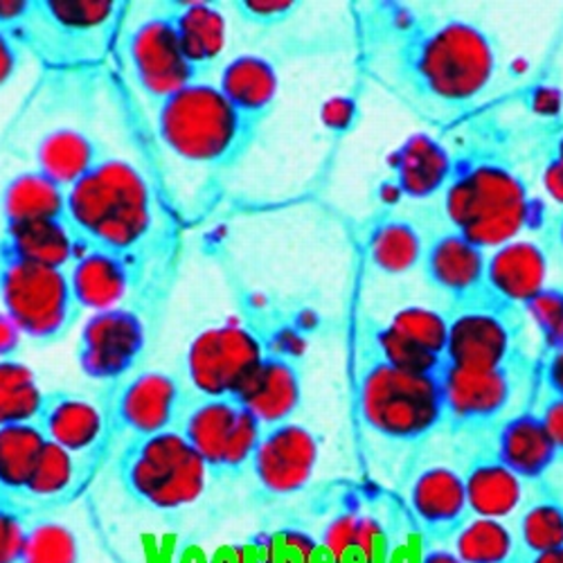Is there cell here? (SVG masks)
Returning a JSON list of instances; mask_svg holds the SVG:
<instances>
[{"instance_id":"f907efd6","label":"cell","mask_w":563,"mask_h":563,"mask_svg":"<svg viewBox=\"0 0 563 563\" xmlns=\"http://www.w3.org/2000/svg\"><path fill=\"white\" fill-rule=\"evenodd\" d=\"M541 183L548 197L563 208V165L548 152L541 169Z\"/></svg>"},{"instance_id":"f546056e","label":"cell","mask_w":563,"mask_h":563,"mask_svg":"<svg viewBox=\"0 0 563 563\" xmlns=\"http://www.w3.org/2000/svg\"><path fill=\"white\" fill-rule=\"evenodd\" d=\"M68 190L38 169L12 176L0 192L3 223H25L45 219H66Z\"/></svg>"},{"instance_id":"52a82bcc","label":"cell","mask_w":563,"mask_h":563,"mask_svg":"<svg viewBox=\"0 0 563 563\" xmlns=\"http://www.w3.org/2000/svg\"><path fill=\"white\" fill-rule=\"evenodd\" d=\"M358 412L363 427L395 446H417L444 429L442 386L382 361L369 347L361 354Z\"/></svg>"},{"instance_id":"ee69618b","label":"cell","mask_w":563,"mask_h":563,"mask_svg":"<svg viewBox=\"0 0 563 563\" xmlns=\"http://www.w3.org/2000/svg\"><path fill=\"white\" fill-rule=\"evenodd\" d=\"M25 534V521L12 509L0 507V563H16Z\"/></svg>"},{"instance_id":"ffe728a7","label":"cell","mask_w":563,"mask_h":563,"mask_svg":"<svg viewBox=\"0 0 563 563\" xmlns=\"http://www.w3.org/2000/svg\"><path fill=\"white\" fill-rule=\"evenodd\" d=\"M455 154L431 133H412L390 154L388 190L393 199L431 201L442 197L453 174Z\"/></svg>"},{"instance_id":"8d00e7d4","label":"cell","mask_w":563,"mask_h":563,"mask_svg":"<svg viewBox=\"0 0 563 563\" xmlns=\"http://www.w3.org/2000/svg\"><path fill=\"white\" fill-rule=\"evenodd\" d=\"M16 563H81V545L77 534L64 523H25Z\"/></svg>"},{"instance_id":"d4e9b609","label":"cell","mask_w":563,"mask_h":563,"mask_svg":"<svg viewBox=\"0 0 563 563\" xmlns=\"http://www.w3.org/2000/svg\"><path fill=\"white\" fill-rule=\"evenodd\" d=\"M464 487L472 516L505 521L526 503L528 485L500 462L494 446L483 449L466 462Z\"/></svg>"},{"instance_id":"277c9868","label":"cell","mask_w":563,"mask_h":563,"mask_svg":"<svg viewBox=\"0 0 563 563\" xmlns=\"http://www.w3.org/2000/svg\"><path fill=\"white\" fill-rule=\"evenodd\" d=\"M122 5L113 0H25L5 32L48 70H90L111 51Z\"/></svg>"},{"instance_id":"f5cc1de1","label":"cell","mask_w":563,"mask_h":563,"mask_svg":"<svg viewBox=\"0 0 563 563\" xmlns=\"http://www.w3.org/2000/svg\"><path fill=\"white\" fill-rule=\"evenodd\" d=\"M419 563H462V559L453 552V548L431 545L419 556Z\"/></svg>"},{"instance_id":"681fc988","label":"cell","mask_w":563,"mask_h":563,"mask_svg":"<svg viewBox=\"0 0 563 563\" xmlns=\"http://www.w3.org/2000/svg\"><path fill=\"white\" fill-rule=\"evenodd\" d=\"M541 417L548 427V433L554 442L559 460H563V399H550L541 408Z\"/></svg>"},{"instance_id":"ac0fdd59","label":"cell","mask_w":563,"mask_h":563,"mask_svg":"<svg viewBox=\"0 0 563 563\" xmlns=\"http://www.w3.org/2000/svg\"><path fill=\"white\" fill-rule=\"evenodd\" d=\"M305 395L302 361L291 345H266V354L255 369L253 379L238 397L260 421L262 427H275L291 421Z\"/></svg>"},{"instance_id":"7a4b0ae2","label":"cell","mask_w":563,"mask_h":563,"mask_svg":"<svg viewBox=\"0 0 563 563\" xmlns=\"http://www.w3.org/2000/svg\"><path fill=\"white\" fill-rule=\"evenodd\" d=\"M66 223L81 246L124 260L137 287L158 230L156 195L133 163L107 156L66 197Z\"/></svg>"},{"instance_id":"4316f807","label":"cell","mask_w":563,"mask_h":563,"mask_svg":"<svg viewBox=\"0 0 563 563\" xmlns=\"http://www.w3.org/2000/svg\"><path fill=\"white\" fill-rule=\"evenodd\" d=\"M163 10L172 21L185 59L201 79H208L225 53L228 23L221 8L199 0V3H165Z\"/></svg>"},{"instance_id":"f35d334b","label":"cell","mask_w":563,"mask_h":563,"mask_svg":"<svg viewBox=\"0 0 563 563\" xmlns=\"http://www.w3.org/2000/svg\"><path fill=\"white\" fill-rule=\"evenodd\" d=\"M390 324L410 343L444 358L446 341H449V316L429 307L415 305V307L399 309L393 316Z\"/></svg>"},{"instance_id":"f1b7e54d","label":"cell","mask_w":563,"mask_h":563,"mask_svg":"<svg viewBox=\"0 0 563 563\" xmlns=\"http://www.w3.org/2000/svg\"><path fill=\"white\" fill-rule=\"evenodd\" d=\"M0 244L27 262L62 271H68L81 251V244L66 219L3 223Z\"/></svg>"},{"instance_id":"60d3db41","label":"cell","mask_w":563,"mask_h":563,"mask_svg":"<svg viewBox=\"0 0 563 563\" xmlns=\"http://www.w3.org/2000/svg\"><path fill=\"white\" fill-rule=\"evenodd\" d=\"M264 563H316L320 541L302 528L279 526L260 537Z\"/></svg>"},{"instance_id":"30bf717a","label":"cell","mask_w":563,"mask_h":563,"mask_svg":"<svg viewBox=\"0 0 563 563\" xmlns=\"http://www.w3.org/2000/svg\"><path fill=\"white\" fill-rule=\"evenodd\" d=\"M266 354V343L251 324L225 322L199 332L185 352L192 395L240 397Z\"/></svg>"},{"instance_id":"836d02e7","label":"cell","mask_w":563,"mask_h":563,"mask_svg":"<svg viewBox=\"0 0 563 563\" xmlns=\"http://www.w3.org/2000/svg\"><path fill=\"white\" fill-rule=\"evenodd\" d=\"M451 541L462 563H516L519 559L516 534L498 519L468 516Z\"/></svg>"},{"instance_id":"83f0119b","label":"cell","mask_w":563,"mask_h":563,"mask_svg":"<svg viewBox=\"0 0 563 563\" xmlns=\"http://www.w3.org/2000/svg\"><path fill=\"white\" fill-rule=\"evenodd\" d=\"M109 154L90 133L73 126H59L38 137L34 147V169L70 190L86 178Z\"/></svg>"},{"instance_id":"2e32d148","label":"cell","mask_w":563,"mask_h":563,"mask_svg":"<svg viewBox=\"0 0 563 563\" xmlns=\"http://www.w3.org/2000/svg\"><path fill=\"white\" fill-rule=\"evenodd\" d=\"M421 271L429 285L449 298L451 307L489 298L487 251L453 228H444L427 240Z\"/></svg>"},{"instance_id":"9c48e42d","label":"cell","mask_w":563,"mask_h":563,"mask_svg":"<svg viewBox=\"0 0 563 563\" xmlns=\"http://www.w3.org/2000/svg\"><path fill=\"white\" fill-rule=\"evenodd\" d=\"M178 431L203 457L212 481H234L249 474L264 427L238 397L192 395Z\"/></svg>"},{"instance_id":"603a6c76","label":"cell","mask_w":563,"mask_h":563,"mask_svg":"<svg viewBox=\"0 0 563 563\" xmlns=\"http://www.w3.org/2000/svg\"><path fill=\"white\" fill-rule=\"evenodd\" d=\"M36 427L51 444L79 457L100 444L107 419L96 401L79 393L45 390Z\"/></svg>"},{"instance_id":"44dd1931","label":"cell","mask_w":563,"mask_h":563,"mask_svg":"<svg viewBox=\"0 0 563 563\" xmlns=\"http://www.w3.org/2000/svg\"><path fill=\"white\" fill-rule=\"evenodd\" d=\"M548 251L537 240H511L487 251V291L507 309L526 307L548 287Z\"/></svg>"},{"instance_id":"e0dca14e","label":"cell","mask_w":563,"mask_h":563,"mask_svg":"<svg viewBox=\"0 0 563 563\" xmlns=\"http://www.w3.org/2000/svg\"><path fill=\"white\" fill-rule=\"evenodd\" d=\"M190 393L169 372L145 369L135 372L122 384L115 399V419L129 438H147L169 429H178V421L190 404Z\"/></svg>"},{"instance_id":"f6af8a7d","label":"cell","mask_w":563,"mask_h":563,"mask_svg":"<svg viewBox=\"0 0 563 563\" xmlns=\"http://www.w3.org/2000/svg\"><path fill=\"white\" fill-rule=\"evenodd\" d=\"M23 45L5 30H0V88L12 84L25 62Z\"/></svg>"},{"instance_id":"d590c367","label":"cell","mask_w":563,"mask_h":563,"mask_svg":"<svg viewBox=\"0 0 563 563\" xmlns=\"http://www.w3.org/2000/svg\"><path fill=\"white\" fill-rule=\"evenodd\" d=\"M367 347L386 361L390 367L415 374V377H435L440 379L446 367L442 356H435L419 345L404 339L390 322H369L367 324Z\"/></svg>"},{"instance_id":"9f6ffc18","label":"cell","mask_w":563,"mask_h":563,"mask_svg":"<svg viewBox=\"0 0 563 563\" xmlns=\"http://www.w3.org/2000/svg\"><path fill=\"white\" fill-rule=\"evenodd\" d=\"M559 244H561V249H563V214H561V219H559Z\"/></svg>"},{"instance_id":"9a60e30c","label":"cell","mask_w":563,"mask_h":563,"mask_svg":"<svg viewBox=\"0 0 563 563\" xmlns=\"http://www.w3.org/2000/svg\"><path fill=\"white\" fill-rule=\"evenodd\" d=\"M126 59L135 84L154 109L185 86L203 81L185 59L172 21L163 8L129 32Z\"/></svg>"},{"instance_id":"3957f363","label":"cell","mask_w":563,"mask_h":563,"mask_svg":"<svg viewBox=\"0 0 563 563\" xmlns=\"http://www.w3.org/2000/svg\"><path fill=\"white\" fill-rule=\"evenodd\" d=\"M442 208L449 228L485 251L519 240L543 212L521 167L494 145L455 154Z\"/></svg>"},{"instance_id":"cb8c5ba5","label":"cell","mask_w":563,"mask_h":563,"mask_svg":"<svg viewBox=\"0 0 563 563\" xmlns=\"http://www.w3.org/2000/svg\"><path fill=\"white\" fill-rule=\"evenodd\" d=\"M66 273L81 313H98L122 307L129 294L137 289V277L133 268L124 260L98 249L81 246L79 255Z\"/></svg>"},{"instance_id":"d6986e66","label":"cell","mask_w":563,"mask_h":563,"mask_svg":"<svg viewBox=\"0 0 563 563\" xmlns=\"http://www.w3.org/2000/svg\"><path fill=\"white\" fill-rule=\"evenodd\" d=\"M408 505L431 543L451 541L472 516L464 478L446 464H433L417 474L408 489Z\"/></svg>"},{"instance_id":"484cf974","label":"cell","mask_w":563,"mask_h":563,"mask_svg":"<svg viewBox=\"0 0 563 563\" xmlns=\"http://www.w3.org/2000/svg\"><path fill=\"white\" fill-rule=\"evenodd\" d=\"M223 98L255 131L268 120L279 92V75L262 55H240L223 64L217 81Z\"/></svg>"},{"instance_id":"816d5d0a","label":"cell","mask_w":563,"mask_h":563,"mask_svg":"<svg viewBox=\"0 0 563 563\" xmlns=\"http://www.w3.org/2000/svg\"><path fill=\"white\" fill-rule=\"evenodd\" d=\"M543 386L550 399H563V350L548 354L543 367Z\"/></svg>"},{"instance_id":"74e56055","label":"cell","mask_w":563,"mask_h":563,"mask_svg":"<svg viewBox=\"0 0 563 563\" xmlns=\"http://www.w3.org/2000/svg\"><path fill=\"white\" fill-rule=\"evenodd\" d=\"M75 481H77L75 455L48 442L38 455L25 496L38 503H55L70 494V489L75 487Z\"/></svg>"},{"instance_id":"6da1fadb","label":"cell","mask_w":563,"mask_h":563,"mask_svg":"<svg viewBox=\"0 0 563 563\" xmlns=\"http://www.w3.org/2000/svg\"><path fill=\"white\" fill-rule=\"evenodd\" d=\"M367 34L379 70L401 96L429 111L476 107L496 81V38L478 23L397 3L369 10Z\"/></svg>"},{"instance_id":"4fadbf2b","label":"cell","mask_w":563,"mask_h":563,"mask_svg":"<svg viewBox=\"0 0 563 563\" xmlns=\"http://www.w3.org/2000/svg\"><path fill=\"white\" fill-rule=\"evenodd\" d=\"M521 377L523 367L464 369L446 365L440 377L444 429L464 438L496 431L519 390Z\"/></svg>"},{"instance_id":"7bdbcfd3","label":"cell","mask_w":563,"mask_h":563,"mask_svg":"<svg viewBox=\"0 0 563 563\" xmlns=\"http://www.w3.org/2000/svg\"><path fill=\"white\" fill-rule=\"evenodd\" d=\"M300 8L302 3L298 0H238L232 3L234 14L255 27H277L294 19Z\"/></svg>"},{"instance_id":"c3c4849f","label":"cell","mask_w":563,"mask_h":563,"mask_svg":"<svg viewBox=\"0 0 563 563\" xmlns=\"http://www.w3.org/2000/svg\"><path fill=\"white\" fill-rule=\"evenodd\" d=\"M23 332L16 327V322L0 309V361L16 358L23 345Z\"/></svg>"},{"instance_id":"7402d4cb","label":"cell","mask_w":563,"mask_h":563,"mask_svg":"<svg viewBox=\"0 0 563 563\" xmlns=\"http://www.w3.org/2000/svg\"><path fill=\"white\" fill-rule=\"evenodd\" d=\"M492 446L509 472L532 487L545 483L548 474L559 462L541 410L532 408L503 419Z\"/></svg>"},{"instance_id":"8992f818","label":"cell","mask_w":563,"mask_h":563,"mask_svg":"<svg viewBox=\"0 0 563 563\" xmlns=\"http://www.w3.org/2000/svg\"><path fill=\"white\" fill-rule=\"evenodd\" d=\"M113 472L133 505L165 516L197 505L212 481L208 464L178 429L129 438Z\"/></svg>"},{"instance_id":"db71d44e","label":"cell","mask_w":563,"mask_h":563,"mask_svg":"<svg viewBox=\"0 0 563 563\" xmlns=\"http://www.w3.org/2000/svg\"><path fill=\"white\" fill-rule=\"evenodd\" d=\"M516 563H563V548L539 552V554H519Z\"/></svg>"},{"instance_id":"5bb4252c","label":"cell","mask_w":563,"mask_h":563,"mask_svg":"<svg viewBox=\"0 0 563 563\" xmlns=\"http://www.w3.org/2000/svg\"><path fill=\"white\" fill-rule=\"evenodd\" d=\"M318 460V433L291 419L275 427H264L249 474L264 498L282 500L311 485Z\"/></svg>"},{"instance_id":"7dc6e473","label":"cell","mask_w":563,"mask_h":563,"mask_svg":"<svg viewBox=\"0 0 563 563\" xmlns=\"http://www.w3.org/2000/svg\"><path fill=\"white\" fill-rule=\"evenodd\" d=\"M208 563H264L260 537L249 539L244 543H225L217 552H212Z\"/></svg>"},{"instance_id":"5b68a950","label":"cell","mask_w":563,"mask_h":563,"mask_svg":"<svg viewBox=\"0 0 563 563\" xmlns=\"http://www.w3.org/2000/svg\"><path fill=\"white\" fill-rule=\"evenodd\" d=\"M156 133L178 161L228 169L249 154L260 131L230 107L217 84L203 79L156 107Z\"/></svg>"},{"instance_id":"ab89813d","label":"cell","mask_w":563,"mask_h":563,"mask_svg":"<svg viewBox=\"0 0 563 563\" xmlns=\"http://www.w3.org/2000/svg\"><path fill=\"white\" fill-rule=\"evenodd\" d=\"M320 548L330 563H365L363 561V509L356 503L345 505L324 526Z\"/></svg>"},{"instance_id":"1f68e13d","label":"cell","mask_w":563,"mask_h":563,"mask_svg":"<svg viewBox=\"0 0 563 563\" xmlns=\"http://www.w3.org/2000/svg\"><path fill=\"white\" fill-rule=\"evenodd\" d=\"M519 516V554H539L563 548V498L548 485H534Z\"/></svg>"},{"instance_id":"e575fe53","label":"cell","mask_w":563,"mask_h":563,"mask_svg":"<svg viewBox=\"0 0 563 563\" xmlns=\"http://www.w3.org/2000/svg\"><path fill=\"white\" fill-rule=\"evenodd\" d=\"M43 399L45 390L30 365L19 358L0 361V427L32 424Z\"/></svg>"},{"instance_id":"b9f144b4","label":"cell","mask_w":563,"mask_h":563,"mask_svg":"<svg viewBox=\"0 0 563 563\" xmlns=\"http://www.w3.org/2000/svg\"><path fill=\"white\" fill-rule=\"evenodd\" d=\"M537 332L541 336L543 350H563V287H545L528 307Z\"/></svg>"},{"instance_id":"11a10c76","label":"cell","mask_w":563,"mask_h":563,"mask_svg":"<svg viewBox=\"0 0 563 563\" xmlns=\"http://www.w3.org/2000/svg\"><path fill=\"white\" fill-rule=\"evenodd\" d=\"M548 152H550V154H552V156L563 165V133L554 140V143L550 145V150H548Z\"/></svg>"},{"instance_id":"7c38bea8","label":"cell","mask_w":563,"mask_h":563,"mask_svg":"<svg viewBox=\"0 0 563 563\" xmlns=\"http://www.w3.org/2000/svg\"><path fill=\"white\" fill-rule=\"evenodd\" d=\"M150 345V327L133 307L90 313L81 324L75 358L86 379L118 386L131 379Z\"/></svg>"},{"instance_id":"4dcf8cb0","label":"cell","mask_w":563,"mask_h":563,"mask_svg":"<svg viewBox=\"0 0 563 563\" xmlns=\"http://www.w3.org/2000/svg\"><path fill=\"white\" fill-rule=\"evenodd\" d=\"M427 240L404 217H384L367 234V260L382 275L399 277L412 273L424 260Z\"/></svg>"},{"instance_id":"d6a6232c","label":"cell","mask_w":563,"mask_h":563,"mask_svg":"<svg viewBox=\"0 0 563 563\" xmlns=\"http://www.w3.org/2000/svg\"><path fill=\"white\" fill-rule=\"evenodd\" d=\"M45 444H48V440L36 427V421L0 427V492L10 496H25L27 483Z\"/></svg>"},{"instance_id":"8fae6325","label":"cell","mask_w":563,"mask_h":563,"mask_svg":"<svg viewBox=\"0 0 563 563\" xmlns=\"http://www.w3.org/2000/svg\"><path fill=\"white\" fill-rule=\"evenodd\" d=\"M523 311L507 309L492 296L483 302L451 307L446 365L464 369L526 367L521 334Z\"/></svg>"},{"instance_id":"ba28073f","label":"cell","mask_w":563,"mask_h":563,"mask_svg":"<svg viewBox=\"0 0 563 563\" xmlns=\"http://www.w3.org/2000/svg\"><path fill=\"white\" fill-rule=\"evenodd\" d=\"M0 309L36 345L64 341L81 316L66 271L27 262L3 244H0Z\"/></svg>"},{"instance_id":"bcb514c9","label":"cell","mask_w":563,"mask_h":563,"mask_svg":"<svg viewBox=\"0 0 563 563\" xmlns=\"http://www.w3.org/2000/svg\"><path fill=\"white\" fill-rule=\"evenodd\" d=\"M356 115H358V107L350 98H334L322 107V122L334 133H345L347 129H352Z\"/></svg>"}]
</instances>
